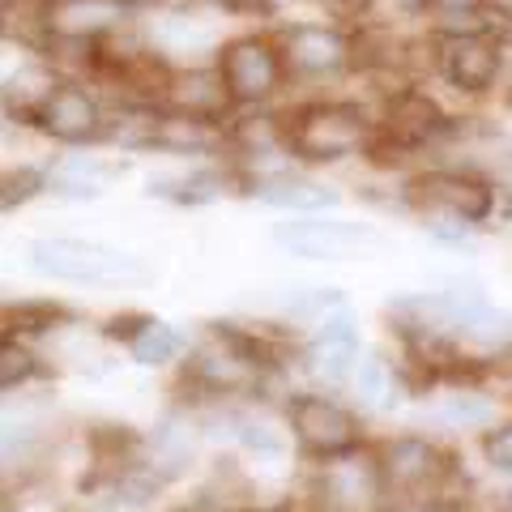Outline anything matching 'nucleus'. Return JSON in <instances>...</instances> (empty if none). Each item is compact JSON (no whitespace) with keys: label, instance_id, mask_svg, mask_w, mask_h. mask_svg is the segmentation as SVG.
I'll return each instance as SVG.
<instances>
[{"label":"nucleus","instance_id":"1","mask_svg":"<svg viewBox=\"0 0 512 512\" xmlns=\"http://www.w3.org/2000/svg\"><path fill=\"white\" fill-rule=\"evenodd\" d=\"M286 150L303 163H342L350 154L372 150V120L355 103H308L282 124Z\"/></svg>","mask_w":512,"mask_h":512},{"label":"nucleus","instance_id":"2","mask_svg":"<svg viewBox=\"0 0 512 512\" xmlns=\"http://www.w3.org/2000/svg\"><path fill=\"white\" fill-rule=\"evenodd\" d=\"M26 265L39 278L56 282H137L146 265L120 248H103L90 239H35L26 248Z\"/></svg>","mask_w":512,"mask_h":512},{"label":"nucleus","instance_id":"3","mask_svg":"<svg viewBox=\"0 0 512 512\" xmlns=\"http://www.w3.org/2000/svg\"><path fill=\"white\" fill-rule=\"evenodd\" d=\"M406 201L423 214H440V218L478 227L495 210V184L470 167H436V171L414 175L406 188Z\"/></svg>","mask_w":512,"mask_h":512},{"label":"nucleus","instance_id":"4","mask_svg":"<svg viewBox=\"0 0 512 512\" xmlns=\"http://www.w3.org/2000/svg\"><path fill=\"white\" fill-rule=\"evenodd\" d=\"M286 423H291L295 444L316 461L342 457L363 444V427L355 419V410L325 393H299L295 402L286 406Z\"/></svg>","mask_w":512,"mask_h":512},{"label":"nucleus","instance_id":"5","mask_svg":"<svg viewBox=\"0 0 512 512\" xmlns=\"http://www.w3.org/2000/svg\"><path fill=\"white\" fill-rule=\"evenodd\" d=\"M274 244L308 256V261H350V256L376 252L380 248V231H372L367 222H346V218H295V222H278L274 227Z\"/></svg>","mask_w":512,"mask_h":512},{"label":"nucleus","instance_id":"6","mask_svg":"<svg viewBox=\"0 0 512 512\" xmlns=\"http://www.w3.org/2000/svg\"><path fill=\"white\" fill-rule=\"evenodd\" d=\"M316 495L329 512H380V504L389 500V491H384L376 453L350 448L342 457L320 461Z\"/></svg>","mask_w":512,"mask_h":512},{"label":"nucleus","instance_id":"7","mask_svg":"<svg viewBox=\"0 0 512 512\" xmlns=\"http://www.w3.org/2000/svg\"><path fill=\"white\" fill-rule=\"evenodd\" d=\"M376 461H380V478H384V491L389 495H427V491H436V500H440L448 474H453V461H448L440 448L431 440H423V436L384 440Z\"/></svg>","mask_w":512,"mask_h":512},{"label":"nucleus","instance_id":"8","mask_svg":"<svg viewBox=\"0 0 512 512\" xmlns=\"http://www.w3.org/2000/svg\"><path fill=\"white\" fill-rule=\"evenodd\" d=\"M218 69L227 77L235 103H265L282 86L286 56L278 43H269L261 35H244V39H231L218 52Z\"/></svg>","mask_w":512,"mask_h":512},{"label":"nucleus","instance_id":"9","mask_svg":"<svg viewBox=\"0 0 512 512\" xmlns=\"http://www.w3.org/2000/svg\"><path fill=\"white\" fill-rule=\"evenodd\" d=\"M500 64L504 52L491 30H461V35H444L436 43V69L461 94H487L500 77Z\"/></svg>","mask_w":512,"mask_h":512},{"label":"nucleus","instance_id":"10","mask_svg":"<svg viewBox=\"0 0 512 512\" xmlns=\"http://www.w3.org/2000/svg\"><path fill=\"white\" fill-rule=\"evenodd\" d=\"M278 47L286 56V69L299 77H333L355 60V43H350L338 26H320V22L291 26Z\"/></svg>","mask_w":512,"mask_h":512},{"label":"nucleus","instance_id":"11","mask_svg":"<svg viewBox=\"0 0 512 512\" xmlns=\"http://www.w3.org/2000/svg\"><path fill=\"white\" fill-rule=\"evenodd\" d=\"M35 120L47 137L64 141V146H86V141L103 137V128H107L99 99H94L82 82H60L47 94V103L39 107Z\"/></svg>","mask_w":512,"mask_h":512},{"label":"nucleus","instance_id":"12","mask_svg":"<svg viewBox=\"0 0 512 512\" xmlns=\"http://www.w3.org/2000/svg\"><path fill=\"white\" fill-rule=\"evenodd\" d=\"M444 133H448V116L427 99L423 90L393 94L389 111H384V137H389L397 150L431 146V141H440Z\"/></svg>","mask_w":512,"mask_h":512},{"label":"nucleus","instance_id":"13","mask_svg":"<svg viewBox=\"0 0 512 512\" xmlns=\"http://www.w3.org/2000/svg\"><path fill=\"white\" fill-rule=\"evenodd\" d=\"M167 111H180V116H197V120H222L235 103V94L227 86V77L214 64V69H184L171 73L167 94H163Z\"/></svg>","mask_w":512,"mask_h":512},{"label":"nucleus","instance_id":"14","mask_svg":"<svg viewBox=\"0 0 512 512\" xmlns=\"http://www.w3.org/2000/svg\"><path fill=\"white\" fill-rule=\"evenodd\" d=\"M308 359L312 367L325 380H346L355 376V363H359V325L346 308H333L316 320V333H312V346H308Z\"/></svg>","mask_w":512,"mask_h":512},{"label":"nucleus","instance_id":"15","mask_svg":"<svg viewBox=\"0 0 512 512\" xmlns=\"http://www.w3.org/2000/svg\"><path fill=\"white\" fill-rule=\"evenodd\" d=\"M124 22V5L116 0H60L52 13V39H94L111 35Z\"/></svg>","mask_w":512,"mask_h":512},{"label":"nucleus","instance_id":"16","mask_svg":"<svg viewBox=\"0 0 512 512\" xmlns=\"http://www.w3.org/2000/svg\"><path fill=\"white\" fill-rule=\"evenodd\" d=\"M192 453H197V431H192V423L180 419V414H171V419H163L150 431L146 461L167 478V483H171V478H180L192 466Z\"/></svg>","mask_w":512,"mask_h":512},{"label":"nucleus","instance_id":"17","mask_svg":"<svg viewBox=\"0 0 512 512\" xmlns=\"http://www.w3.org/2000/svg\"><path fill=\"white\" fill-rule=\"evenodd\" d=\"M252 192L274 210H295V214H316V210H333L338 205V192L329 184L316 180H291V175H269V180H256Z\"/></svg>","mask_w":512,"mask_h":512},{"label":"nucleus","instance_id":"18","mask_svg":"<svg viewBox=\"0 0 512 512\" xmlns=\"http://www.w3.org/2000/svg\"><path fill=\"white\" fill-rule=\"evenodd\" d=\"M218 141H222L218 120H197V116H180V111H163V124H158V150L210 154Z\"/></svg>","mask_w":512,"mask_h":512},{"label":"nucleus","instance_id":"19","mask_svg":"<svg viewBox=\"0 0 512 512\" xmlns=\"http://www.w3.org/2000/svg\"><path fill=\"white\" fill-rule=\"evenodd\" d=\"M60 82L52 77V64H22L18 73H9L5 77V103H9V111L18 107V116H30L35 120L39 116V107L47 103V94H52Z\"/></svg>","mask_w":512,"mask_h":512},{"label":"nucleus","instance_id":"20","mask_svg":"<svg viewBox=\"0 0 512 512\" xmlns=\"http://www.w3.org/2000/svg\"><path fill=\"white\" fill-rule=\"evenodd\" d=\"M222 192H227V180H222V171L158 175V180H150V197H167V201H180V205H205V201H218Z\"/></svg>","mask_w":512,"mask_h":512},{"label":"nucleus","instance_id":"21","mask_svg":"<svg viewBox=\"0 0 512 512\" xmlns=\"http://www.w3.org/2000/svg\"><path fill=\"white\" fill-rule=\"evenodd\" d=\"M158 124H163V116H158L154 107L137 103V107H124L116 120H107L103 137L120 150H150V146H158Z\"/></svg>","mask_w":512,"mask_h":512},{"label":"nucleus","instance_id":"22","mask_svg":"<svg viewBox=\"0 0 512 512\" xmlns=\"http://www.w3.org/2000/svg\"><path fill=\"white\" fill-rule=\"evenodd\" d=\"M355 393L367 410H393L397 402V372L380 355H363L355 363Z\"/></svg>","mask_w":512,"mask_h":512},{"label":"nucleus","instance_id":"23","mask_svg":"<svg viewBox=\"0 0 512 512\" xmlns=\"http://www.w3.org/2000/svg\"><path fill=\"white\" fill-rule=\"evenodd\" d=\"M128 350H133V359H137V363L163 367V363H171V359L184 350V333H180V329H171L167 320H146V325L137 329V338L128 342Z\"/></svg>","mask_w":512,"mask_h":512},{"label":"nucleus","instance_id":"24","mask_svg":"<svg viewBox=\"0 0 512 512\" xmlns=\"http://www.w3.org/2000/svg\"><path fill=\"white\" fill-rule=\"evenodd\" d=\"M436 419L444 427H487L495 419V406H491V397H483V393L457 389V393H444V402L436 406Z\"/></svg>","mask_w":512,"mask_h":512},{"label":"nucleus","instance_id":"25","mask_svg":"<svg viewBox=\"0 0 512 512\" xmlns=\"http://www.w3.org/2000/svg\"><path fill=\"white\" fill-rule=\"evenodd\" d=\"M423 9L436 13L444 35H461V30H491L483 22L487 0H423Z\"/></svg>","mask_w":512,"mask_h":512},{"label":"nucleus","instance_id":"26","mask_svg":"<svg viewBox=\"0 0 512 512\" xmlns=\"http://www.w3.org/2000/svg\"><path fill=\"white\" fill-rule=\"evenodd\" d=\"M60 316H64L60 303H52V299H22V303H9L5 308L9 338L13 333H47V329H56Z\"/></svg>","mask_w":512,"mask_h":512},{"label":"nucleus","instance_id":"27","mask_svg":"<svg viewBox=\"0 0 512 512\" xmlns=\"http://www.w3.org/2000/svg\"><path fill=\"white\" fill-rule=\"evenodd\" d=\"M158 43L197 52V47H210L214 43V30L210 26H197V18H188V13H175V18H167L163 26H158Z\"/></svg>","mask_w":512,"mask_h":512},{"label":"nucleus","instance_id":"28","mask_svg":"<svg viewBox=\"0 0 512 512\" xmlns=\"http://www.w3.org/2000/svg\"><path fill=\"white\" fill-rule=\"evenodd\" d=\"M39 372V363H35V355L22 346V342H13V338H5V346H0V389H22V384Z\"/></svg>","mask_w":512,"mask_h":512},{"label":"nucleus","instance_id":"29","mask_svg":"<svg viewBox=\"0 0 512 512\" xmlns=\"http://www.w3.org/2000/svg\"><path fill=\"white\" fill-rule=\"evenodd\" d=\"M333 308H342V291H338V286H303V291H295L291 299H286V312H291V316L320 320Z\"/></svg>","mask_w":512,"mask_h":512},{"label":"nucleus","instance_id":"30","mask_svg":"<svg viewBox=\"0 0 512 512\" xmlns=\"http://www.w3.org/2000/svg\"><path fill=\"white\" fill-rule=\"evenodd\" d=\"M39 188H43V171H35V167L5 171V192H0V205H5V210H13V205H26Z\"/></svg>","mask_w":512,"mask_h":512},{"label":"nucleus","instance_id":"31","mask_svg":"<svg viewBox=\"0 0 512 512\" xmlns=\"http://www.w3.org/2000/svg\"><path fill=\"white\" fill-rule=\"evenodd\" d=\"M235 436H239V444L252 448V453H261V457H278L282 453V440L274 436V427H265L256 419H235Z\"/></svg>","mask_w":512,"mask_h":512},{"label":"nucleus","instance_id":"32","mask_svg":"<svg viewBox=\"0 0 512 512\" xmlns=\"http://www.w3.org/2000/svg\"><path fill=\"white\" fill-rule=\"evenodd\" d=\"M483 457L495 474H512V423L491 427L483 436Z\"/></svg>","mask_w":512,"mask_h":512},{"label":"nucleus","instance_id":"33","mask_svg":"<svg viewBox=\"0 0 512 512\" xmlns=\"http://www.w3.org/2000/svg\"><path fill=\"white\" fill-rule=\"evenodd\" d=\"M380 512H453V508L436 500V495H389Z\"/></svg>","mask_w":512,"mask_h":512},{"label":"nucleus","instance_id":"34","mask_svg":"<svg viewBox=\"0 0 512 512\" xmlns=\"http://www.w3.org/2000/svg\"><path fill=\"white\" fill-rule=\"evenodd\" d=\"M320 13H329V18L338 22H359L367 18V9H372V0H312Z\"/></svg>","mask_w":512,"mask_h":512},{"label":"nucleus","instance_id":"35","mask_svg":"<svg viewBox=\"0 0 512 512\" xmlns=\"http://www.w3.org/2000/svg\"><path fill=\"white\" fill-rule=\"evenodd\" d=\"M124 9H154V5H167V0H116Z\"/></svg>","mask_w":512,"mask_h":512},{"label":"nucleus","instance_id":"36","mask_svg":"<svg viewBox=\"0 0 512 512\" xmlns=\"http://www.w3.org/2000/svg\"><path fill=\"white\" fill-rule=\"evenodd\" d=\"M248 512H291L286 504H265V508H248Z\"/></svg>","mask_w":512,"mask_h":512},{"label":"nucleus","instance_id":"37","mask_svg":"<svg viewBox=\"0 0 512 512\" xmlns=\"http://www.w3.org/2000/svg\"><path fill=\"white\" fill-rule=\"evenodd\" d=\"M508 103H512V64H508Z\"/></svg>","mask_w":512,"mask_h":512},{"label":"nucleus","instance_id":"38","mask_svg":"<svg viewBox=\"0 0 512 512\" xmlns=\"http://www.w3.org/2000/svg\"><path fill=\"white\" fill-rule=\"evenodd\" d=\"M56 5H60V0H56Z\"/></svg>","mask_w":512,"mask_h":512}]
</instances>
